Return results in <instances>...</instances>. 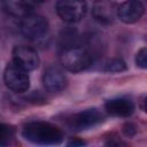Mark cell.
I'll return each mask as SVG.
<instances>
[{
	"mask_svg": "<svg viewBox=\"0 0 147 147\" xmlns=\"http://www.w3.org/2000/svg\"><path fill=\"white\" fill-rule=\"evenodd\" d=\"M23 137L37 145H59L63 140V132L56 125L38 121L24 126Z\"/></svg>",
	"mask_w": 147,
	"mask_h": 147,
	"instance_id": "1",
	"label": "cell"
},
{
	"mask_svg": "<svg viewBox=\"0 0 147 147\" xmlns=\"http://www.w3.org/2000/svg\"><path fill=\"white\" fill-rule=\"evenodd\" d=\"M60 61L67 70L79 72L87 69L92 64V55L83 46L67 45L61 52Z\"/></svg>",
	"mask_w": 147,
	"mask_h": 147,
	"instance_id": "2",
	"label": "cell"
},
{
	"mask_svg": "<svg viewBox=\"0 0 147 147\" xmlns=\"http://www.w3.org/2000/svg\"><path fill=\"white\" fill-rule=\"evenodd\" d=\"M85 0H57L56 13L61 20L68 23L79 22L86 14Z\"/></svg>",
	"mask_w": 147,
	"mask_h": 147,
	"instance_id": "3",
	"label": "cell"
},
{
	"mask_svg": "<svg viewBox=\"0 0 147 147\" xmlns=\"http://www.w3.org/2000/svg\"><path fill=\"white\" fill-rule=\"evenodd\" d=\"M20 30L26 39L36 40L46 34L48 30V21L41 15L29 14L23 17L20 24Z\"/></svg>",
	"mask_w": 147,
	"mask_h": 147,
	"instance_id": "4",
	"label": "cell"
},
{
	"mask_svg": "<svg viewBox=\"0 0 147 147\" xmlns=\"http://www.w3.org/2000/svg\"><path fill=\"white\" fill-rule=\"evenodd\" d=\"M3 80L6 86L14 92H25L30 86V78L26 71L15 63L8 64L3 72Z\"/></svg>",
	"mask_w": 147,
	"mask_h": 147,
	"instance_id": "5",
	"label": "cell"
},
{
	"mask_svg": "<svg viewBox=\"0 0 147 147\" xmlns=\"http://www.w3.org/2000/svg\"><path fill=\"white\" fill-rule=\"evenodd\" d=\"M102 122V115L101 113L95 109H86L84 111H79L71 116L69 119V126L74 131H84L87 129H91L99 123Z\"/></svg>",
	"mask_w": 147,
	"mask_h": 147,
	"instance_id": "6",
	"label": "cell"
},
{
	"mask_svg": "<svg viewBox=\"0 0 147 147\" xmlns=\"http://www.w3.org/2000/svg\"><path fill=\"white\" fill-rule=\"evenodd\" d=\"M13 61L16 65L24 69L25 71H31L38 68L39 56L37 52L28 46L20 45L13 49Z\"/></svg>",
	"mask_w": 147,
	"mask_h": 147,
	"instance_id": "7",
	"label": "cell"
},
{
	"mask_svg": "<svg viewBox=\"0 0 147 147\" xmlns=\"http://www.w3.org/2000/svg\"><path fill=\"white\" fill-rule=\"evenodd\" d=\"M145 11V7L139 0H127L117 8L118 18L126 24L138 22Z\"/></svg>",
	"mask_w": 147,
	"mask_h": 147,
	"instance_id": "8",
	"label": "cell"
},
{
	"mask_svg": "<svg viewBox=\"0 0 147 147\" xmlns=\"http://www.w3.org/2000/svg\"><path fill=\"white\" fill-rule=\"evenodd\" d=\"M42 83H44L45 88L48 92L56 93V92H60L65 88L67 77L60 68L51 67L45 71L44 76H42Z\"/></svg>",
	"mask_w": 147,
	"mask_h": 147,
	"instance_id": "9",
	"label": "cell"
},
{
	"mask_svg": "<svg viewBox=\"0 0 147 147\" xmlns=\"http://www.w3.org/2000/svg\"><path fill=\"white\" fill-rule=\"evenodd\" d=\"M116 7L110 0H94L92 15L101 24H110L114 21Z\"/></svg>",
	"mask_w": 147,
	"mask_h": 147,
	"instance_id": "10",
	"label": "cell"
},
{
	"mask_svg": "<svg viewBox=\"0 0 147 147\" xmlns=\"http://www.w3.org/2000/svg\"><path fill=\"white\" fill-rule=\"evenodd\" d=\"M108 114L116 117H129L134 111V105L131 100L124 98H117L108 100L105 105Z\"/></svg>",
	"mask_w": 147,
	"mask_h": 147,
	"instance_id": "11",
	"label": "cell"
},
{
	"mask_svg": "<svg viewBox=\"0 0 147 147\" xmlns=\"http://www.w3.org/2000/svg\"><path fill=\"white\" fill-rule=\"evenodd\" d=\"M5 10L11 16H26L34 8L33 0H3Z\"/></svg>",
	"mask_w": 147,
	"mask_h": 147,
	"instance_id": "12",
	"label": "cell"
},
{
	"mask_svg": "<svg viewBox=\"0 0 147 147\" xmlns=\"http://www.w3.org/2000/svg\"><path fill=\"white\" fill-rule=\"evenodd\" d=\"M126 63L122 59H111L105 65V71L107 72H121L126 70Z\"/></svg>",
	"mask_w": 147,
	"mask_h": 147,
	"instance_id": "13",
	"label": "cell"
},
{
	"mask_svg": "<svg viewBox=\"0 0 147 147\" xmlns=\"http://www.w3.org/2000/svg\"><path fill=\"white\" fill-rule=\"evenodd\" d=\"M14 136V130L6 124H1V129H0V144L1 146L7 145V142L13 138Z\"/></svg>",
	"mask_w": 147,
	"mask_h": 147,
	"instance_id": "14",
	"label": "cell"
},
{
	"mask_svg": "<svg viewBox=\"0 0 147 147\" xmlns=\"http://www.w3.org/2000/svg\"><path fill=\"white\" fill-rule=\"evenodd\" d=\"M136 64L141 69H147V48L146 47L138 51L136 55Z\"/></svg>",
	"mask_w": 147,
	"mask_h": 147,
	"instance_id": "15",
	"label": "cell"
},
{
	"mask_svg": "<svg viewBox=\"0 0 147 147\" xmlns=\"http://www.w3.org/2000/svg\"><path fill=\"white\" fill-rule=\"evenodd\" d=\"M122 131H123L124 136H126V137H129V138L133 137V136L137 133V129H136V126H134L132 123H125V124L123 125Z\"/></svg>",
	"mask_w": 147,
	"mask_h": 147,
	"instance_id": "16",
	"label": "cell"
},
{
	"mask_svg": "<svg viewBox=\"0 0 147 147\" xmlns=\"http://www.w3.org/2000/svg\"><path fill=\"white\" fill-rule=\"evenodd\" d=\"M84 145H86V142L83 141V140H79V139H74V140L68 142V146H74V147H76V146H84Z\"/></svg>",
	"mask_w": 147,
	"mask_h": 147,
	"instance_id": "17",
	"label": "cell"
},
{
	"mask_svg": "<svg viewBox=\"0 0 147 147\" xmlns=\"http://www.w3.org/2000/svg\"><path fill=\"white\" fill-rule=\"evenodd\" d=\"M140 107H141V109L147 114V95L141 100V102H140Z\"/></svg>",
	"mask_w": 147,
	"mask_h": 147,
	"instance_id": "18",
	"label": "cell"
},
{
	"mask_svg": "<svg viewBox=\"0 0 147 147\" xmlns=\"http://www.w3.org/2000/svg\"><path fill=\"white\" fill-rule=\"evenodd\" d=\"M34 2H39V3H41V2H46V1H48V0H33Z\"/></svg>",
	"mask_w": 147,
	"mask_h": 147,
	"instance_id": "19",
	"label": "cell"
}]
</instances>
